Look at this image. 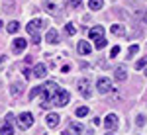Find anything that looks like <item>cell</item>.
Instances as JSON below:
<instances>
[{
    "label": "cell",
    "instance_id": "obj_27",
    "mask_svg": "<svg viewBox=\"0 0 147 135\" xmlns=\"http://www.w3.org/2000/svg\"><path fill=\"white\" fill-rule=\"evenodd\" d=\"M22 73H24V77H26V79H30V77H34V73H32V71H30L28 67H24V69H22Z\"/></svg>",
    "mask_w": 147,
    "mask_h": 135
},
{
    "label": "cell",
    "instance_id": "obj_8",
    "mask_svg": "<svg viewBox=\"0 0 147 135\" xmlns=\"http://www.w3.org/2000/svg\"><path fill=\"white\" fill-rule=\"evenodd\" d=\"M88 35H90V39H92V41L104 39V28H102V26H94V28H90Z\"/></svg>",
    "mask_w": 147,
    "mask_h": 135
},
{
    "label": "cell",
    "instance_id": "obj_15",
    "mask_svg": "<svg viewBox=\"0 0 147 135\" xmlns=\"http://www.w3.org/2000/svg\"><path fill=\"white\" fill-rule=\"evenodd\" d=\"M22 90H24L22 82H12V86H10V94H12V96H20Z\"/></svg>",
    "mask_w": 147,
    "mask_h": 135
},
{
    "label": "cell",
    "instance_id": "obj_34",
    "mask_svg": "<svg viewBox=\"0 0 147 135\" xmlns=\"http://www.w3.org/2000/svg\"><path fill=\"white\" fill-rule=\"evenodd\" d=\"M145 24H147V12H145Z\"/></svg>",
    "mask_w": 147,
    "mask_h": 135
},
{
    "label": "cell",
    "instance_id": "obj_31",
    "mask_svg": "<svg viewBox=\"0 0 147 135\" xmlns=\"http://www.w3.org/2000/svg\"><path fill=\"white\" fill-rule=\"evenodd\" d=\"M39 41H41V37H39V35L35 34L34 37H32V43H35V45H37V43H39Z\"/></svg>",
    "mask_w": 147,
    "mask_h": 135
},
{
    "label": "cell",
    "instance_id": "obj_13",
    "mask_svg": "<svg viewBox=\"0 0 147 135\" xmlns=\"http://www.w3.org/2000/svg\"><path fill=\"white\" fill-rule=\"evenodd\" d=\"M71 133L80 135V133H82V125H80V124H77V122H73V124L69 125V131H65V135H71Z\"/></svg>",
    "mask_w": 147,
    "mask_h": 135
},
{
    "label": "cell",
    "instance_id": "obj_28",
    "mask_svg": "<svg viewBox=\"0 0 147 135\" xmlns=\"http://www.w3.org/2000/svg\"><path fill=\"white\" fill-rule=\"evenodd\" d=\"M69 6H71V8H79L80 0H69Z\"/></svg>",
    "mask_w": 147,
    "mask_h": 135
},
{
    "label": "cell",
    "instance_id": "obj_20",
    "mask_svg": "<svg viewBox=\"0 0 147 135\" xmlns=\"http://www.w3.org/2000/svg\"><path fill=\"white\" fill-rule=\"evenodd\" d=\"M110 32L114 35H124V26H120V24H114L112 28H110Z\"/></svg>",
    "mask_w": 147,
    "mask_h": 135
},
{
    "label": "cell",
    "instance_id": "obj_24",
    "mask_svg": "<svg viewBox=\"0 0 147 135\" xmlns=\"http://www.w3.org/2000/svg\"><path fill=\"white\" fill-rule=\"evenodd\" d=\"M65 30H67V34H69V35H75V34H77V28H75V24H67V28H65Z\"/></svg>",
    "mask_w": 147,
    "mask_h": 135
},
{
    "label": "cell",
    "instance_id": "obj_37",
    "mask_svg": "<svg viewBox=\"0 0 147 135\" xmlns=\"http://www.w3.org/2000/svg\"><path fill=\"white\" fill-rule=\"evenodd\" d=\"M145 75H147V69H145Z\"/></svg>",
    "mask_w": 147,
    "mask_h": 135
},
{
    "label": "cell",
    "instance_id": "obj_19",
    "mask_svg": "<svg viewBox=\"0 0 147 135\" xmlns=\"http://www.w3.org/2000/svg\"><path fill=\"white\" fill-rule=\"evenodd\" d=\"M6 30H8V34H18V30H20V24L14 20V22H10L8 26H6Z\"/></svg>",
    "mask_w": 147,
    "mask_h": 135
},
{
    "label": "cell",
    "instance_id": "obj_35",
    "mask_svg": "<svg viewBox=\"0 0 147 135\" xmlns=\"http://www.w3.org/2000/svg\"><path fill=\"white\" fill-rule=\"evenodd\" d=\"M2 61H4V57H0V63H2Z\"/></svg>",
    "mask_w": 147,
    "mask_h": 135
},
{
    "label": "cell",
    "instance_id": "obj_29",
    "mask_svg": "<svg viewBox=\"0 0 147 135\" xmlns=\"http://www.w3.org/2000/svg\"><path fill=\"white\" fill-rule=\"evenodd\" d=\"M118 53H120V45H116V47H112V51H110V55H112V57H116Z\"/></svg>",
    "mask_w": 147,
    "mask_h": 135
},
{
    "label": "cell",
    "instance_id": "obj_32",
    "mask_svg": "<svg viewBox=\"0 0 147 135\" xmlns=\"http://www.w3.org/2000/svg\"><path fill=\"white\" fill-rule=\"evenodd\" d=\"M137 124L143 125V124H145V118H143V116H137Z\"/></svg>",
    "mask_w": 147,
    "mask_h": 135
},
{
    "label": "cell",
    "instance_id": "obj_36",
    "mask_svg": "<svg viewBox=\"0 0 147 135\" xmlns=\"http://www.w3.org/2000/svg\"><path fill=\"white\" fill-rule=\"evenodd\" d=\"M0 30H2V20H0Z\"/></svg>",
    "mask_w": 147,
    "mask_h": 135
},
{
    "label": "cell",
    "instance_id": "obj_33",
    "mask_svg": "<svg viewBox=\"0 0 147 135\" xmlns=\"http://www.w3.org/2000/svg\"><path fill=\"white\" fill-rule=\"evenodd\" d=\"M12 120H14V116H12V114H8V116H6V124L12 125Z\"/></svg>",
    "mask_w": 147,
    "mask_h": 135
},
{
    "label": "cell",
    "instance_id": "obj_23",
    "mask_svg": "<svg viewBox=\"0 0 147 135\" xmlns=\"http://www.w3.org/2000/svg\"><path fill=\"white\" fill-rule=\"evenodd\" d=\"M86 114H88V108H86V106H80L79 110H77V116H79V118H84Z\"/></svg>",
    "mask_w": 147,
    "mask_h": 135
},
{
    "label": "cell",
    "instance_id": "obj_10",
    "mask_svg": "<svg viewBox=\"0 0 147 135\" xmlns=\"http://www.w3.org/2000/svg\"><path fill=\"white\" fill-rule=\"evenodd\" d=\"M32 73H34L35 79H43V77H47V67L43 65V63H37V65L34 67V71H32Z\"/></svg>",
    "mask_w": 147,
    "mask_h": 135
},
{
    "label": "cell",
    "instance_id": "obj_21",
    "mask_svg": "<svg viewBox=\"0 0 147 135\" xmlns=\"http://www.w3.org/2000/svg\"><path fill=\"white\" fill-rule=\"evenodd\" d=\"M0 135H14V129H12L10 124H4L2 129H0Z\"/></svg>",
    "mask_w": 147,
    "mask_h": 135
},
{
    "label": "cell",
    "instance_id": "obj_38",
    "mask_svg": "<svg viewBox=\"0 0 147 135\" xmlns=\"http://www.w3.org/2000/svg\"><path fill=\"white\" fill-rule=\"evenodd\" d=\"M108 135H110V133H108Z\"/></svg>",
    "mask_w": 147,
    "mask_h": 135
},
{
    "label": "cell",
    "instance_id": "obj_22",
    "mask_svg": "<svg viewBox=\"0 0 147 135\" xmlns=\"http://www.w3.org/2000/svg\"><path fill=\"white\" fill-rule=\"evenodd\" d=\"M41 92H43V86H35V88L32 90V92H30V100H34L35 96H39Z\"/></svg>",
    "mask_w": 147,
    "mask_h": 135
},
{
    "label": "cell",
    "instance_id": "obj_9",
    "mask_svg": "<svg viewBox=\"0 0 147 135\" xmlns=\"http://www.w3.org/2000/svg\"><path fill=\"white\" fill-rule=\"evenodd\" d=\"M104 125H106V129H116L118 127V116L116 114H108L106 120H104Z\"/></svg>",
    "mask_w": 147,
    "mask_h": 135
},
{
    "label": "cell",
    "instance_id": "obj_2",
    "mask_svg": "<svg viewBox=\"0 0 147 135\" xmlns=\"http://www.w3.org/2000/svg\"><path fill=\"white\" fill-rule=\"evenodd\" d=\"M43 8H45L47 14L57 16V14H61V10L65 8V2H63V0H45V2H43Z\"/></svg>",
    "mask_w": 147,
    "mask_h": 135
},
{
    "label": "cell",
    "instance_id": "obj_16",
    "mask_svg": "<svg viewBox=\"0 0 147 135\" xmlns=\"http://www.w3.org/2000/svg\"><path fill=\"white\" fill-rule=\"evenodd\" d=\"M77 49H79V53H80V55H88L92 47H90V43H88V41H80Z\"/></svg>",
    "mask_w": 147,
    "mask_h": 135
},
{
    "label": "cell",
    "instance_id": "obj_26",
    "mask_svg": "<svg viewBox=\"0 0 147 135\" xmlns=\"http://www.w3.org/2000/svg\"><path fill=\"white\" fill-rule=\"evenodd\" d=\"M94 47H96V49H104V47H106V39H98V41H94Z\"/></svg>",
    "mask_w": 147,
    "mask_h": 135
},
{
    "label": "cell",
    "instance_id": "obj_3",
    "mask_svg": "<svg viewBox=\"0 0 147 135\" xmlns=\"http://www.w3.org/2000/svg\"><path fill=\"white\" fill-rule=\"evenodd\" d=\"M32 125H34V116L30 112H24V114L18 116V127H20V129L26 131V129H30Z\"/></svg>",
    "mask_w": 147,
    "mask_h": 135
},
{
    "label": "cell",
    "instance_id": "obj_7",
    "mask_svg": "<svg viewBox=\"0 0 147 135\" xmlns=\"http://www.w3.org/2000/svg\"><path fill=\"white\" fill-rule=\"evenodd\" d=\"M43 26H45V24L41 22V20H32V22L26 26V30H28V34L35 35L37 32H39V30H41V28H43Z\"/></svg>",
    "mask_w": 147,
    "mask_h": 135
},
{
    "label": "cell",
    "instance_id": "obj_30",
    "mask_svg": "<svg viewBox=\"0 0 147 135\" xmlns=\"http://www.w3.org/2000/svg\"><path fill=\"white\" fill-rule=\"evenodd\" d=\"M137 49H139L137 45H131V47H129V55H136V53H137Z\"/></svg>",
    "mask_w": 147,
    "mask_h": 135
},
{
    "label": "cell",
    "instance_id": "obj_6",
    "mask_svg": "<svg viewBox=\"0 0 147 135\" xmlns=\"http://www.w3.org/2000/svg\"><path fill=\"white\" fill-rule=\"evenodd\" d=\"M96 88H98L100 94H108V92H112V82L102 77V79H98V82H96Z\"/></svg>",
    "mask_w": 147,
    "mask_h": 135
},
{
    "label": "cell",
    "instance_id": "obj_4",
    "mask_svg": "<svg viewBox=\"0 0 147 135\" xmlns=\"http://www.w3.org/2000/svg\"><path fill=\"white\" fill-rule=\"evenodd\" d=\"M69 100H71V94H69L65 88H61L57 92V96L53 98V106H67Z\"/></svg>",
    "mask_w": 147,
    "mask_h": 135
},
{
    "label": "cell",
    "instance_id": "obj_11",
    "mask_svg": "<svg viewBox=\"0 0 147 135\" xmlns=\"http://www.w3.org/2000/svg\"><path fill=\"white\" fill-rule=\"evenodd\" d=\"M12 47H14V51H16V53H22L24 49L28 47V41H26L24 37H16V39H14V43H12Z\"/></svg>",
    "mask_w": 147,
    "mask_h": 135
},
{
    "label": "cell",
    "instance_id": "obj_25",
    "mask_svg": "<svg viewBox=\"0 0 147 135\" xmlns=\"http://www.w3.org/2000/svg\"><path fill=\"white\" fill-rule=\"evenodd\" d=\"M145 65H147V57H141V59L136 63V69H143Z\"/></svg>",
    "mask_w": 147,
    "mask_h": 135
},
{
    "label": "cell",
    "instance_id": "obj_14",
    "mask_svg": "<svg viewBox=\"0 0 147 135\" xmlns=\"http://www.w3.org/2000/svg\"><path fill=\"white\" fill-rule=\"evenodd\" d=\"M59 122H61V118H59L57 114H47V125H49V127H57Z\"/></svg>",
    "mask_w": 147,
    "mask_h": 135
},
{
    "label": "cell",
    "instance_id": "obj_5",
    "mask_svg": "<svg viewBox=\"0 0 147 135\" xmlns=\"http://www.w3.org/2000/svg\"><path fill=\"white\" fill-rule=\"evenodd\" d=\"M79 92H80V96L82 98H90L92 94H90V82H88V79H80L79 80Z\"/></svg>",
    "mask_w": 147,
    "mask_h": 135
},
{
    "label": "cell",
    "instance_id": "obj_1",
    "mask_svg": "<svg viewBox=\"0 0 147 135\" xmlns=\"http://www.w3.org/2000/svg\"><path fill=\"white\" fill-rule=\"evenodd\" d=\"M59 86H57L55 82H47L45 86H43V92H41V104H39V106H41V108H51V106H53V98H55L57 96V92H59Z\"/></svg>",
    "mask_w": 147,
    "mask_h": 135
},
{
    "label": "cell",
    "instance_id": "obj_17",
    "mask_svg": "<svg viewBox=\"0 0 147 135\" xmlns=\"http://www.w3.org/2000/svg\"><path fill=\"white\" fill-rule=\"evenodd\" d=\"M104 6V0H88V8L90 10H100Z\"/></svg>",
    "mask_w": 147,
    "mask_h": 135
},
{
    "label": "cell",
    "instance_id": "obj_18",
    "mask_svg": "<svg viewBox=\"0 0 147 135\" xmlns=\"http://www.w3.org/2000/svg\"><path fill=\"white\" fill-rule=\"evenodd\" d=\"M127 79V73H125V69H116V80H118V82H122V80H125Z\"/></svg>",
    "mask_w": 147,
    "mask_h": 135
},
{
    "label": "cell",
    "instance_id": "obj_12",
    "mask_svg": "<svg viewBox=\"0 0 147 135\" xmlns=\"http://www.w3.org/2000/svg\"><path fill=\"white\" fill-rule=\"evenodd\" d=\"M45 41L47 43H51V45H55V43H59V35H57V30H49L47 32V35H45Z\"/></svg>",
    "mask_w": 147,
    "mask_h": 135
}]
</instances>
